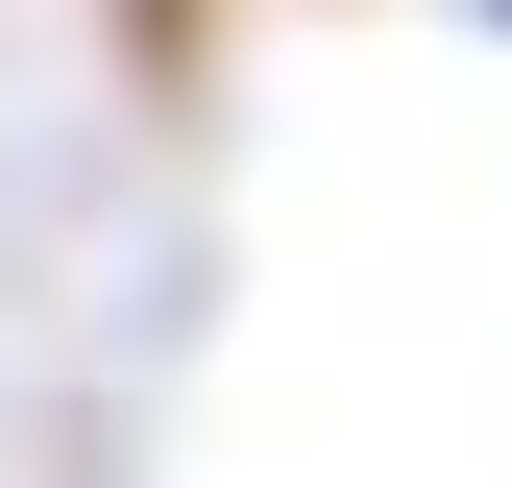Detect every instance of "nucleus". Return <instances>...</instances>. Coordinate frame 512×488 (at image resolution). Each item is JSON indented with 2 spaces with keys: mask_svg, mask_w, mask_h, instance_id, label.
<instances>
[{
  "mask_svg": "<svg viewBox=\"0 0 512 488\" xmlns=\"http://www.w3.org/2000/svg\"><path fill=\"white\" fill-rule=\"evenodd\" d=\"M464 25H512V0H464Z\"/></svg>",
  "mask_w": 512,
  "mask_h": 488,
  "instance_id": "f257e3e1",
  "label": "nucleus"
}]
</instances>
